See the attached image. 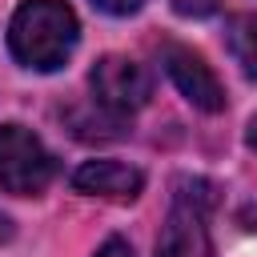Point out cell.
<instances>
[{
	"mask_svg": "<svg viewBox=\"0 0 257 257\" xmlns=\"http://www.w3.org/2000/svg\"><path fill=\"white\" fill-rule=\"evenodd\" d=\"M8 237H12V221L0 213V241H8Z\"/></svg>",
	"mask_w": 257,
	"mask_h": 257,
	"instance_id": "cell-12",
	"label": "cell"
},
{
	"mask_svg": "<svg viewBox=\"0 0 257 257\" xmlns=\"http://www.w3.org/2000/svg\"><path fill=\"white\" fill-rule=\"evenodd\" d=\"M173 8H177L181 16H193V20H201V16H213V12L221 8V0H173Z\"/></svg>",
	"mask_w": 257,
	"mask_h": 257,
	"instance_id": "cell-8",
	"label": "cell"
},
{
	"mask_svg": "<svg viewBox=\"0 0 257 257\" xmlns=\"http://www.w3.org/2000/svg\"><path fill=\"white\" fill-rule=\"evenodd\" d=\"M229 52L249 80H257V12L229 20Z\"/></svg>",
	"mask_w": 257,
	"mask_h": 257,
	"instance_id": "cell-7",
	"label": "cell"
},
{
	"mask_svg": "<svg viewBox=\"0 0 257 257\" xmlns=\"http://www.w3.org/2000/svg\"><path fill=\"white\" fill-rule=\"evenodd\" d=\"M56 173L44 141L24 124H0V189L16 197H36Z\"/></svg>",
	"mask_w": 257,
	"mask_h": 257,
	"instance_id": "cell-3",
	"label": "cell"
},
{
	"mask_svg": "<svg viewBox=\"0 0 257 257\" xmlns=\"http://www.w3.org/2000/svg\"><path fill=\"white\" fill-rule=\"evenodd\" d=\"M88 84H92V100L108 116H116V120H124L128 112L145 108L149 96H153L149 72L137 60H128V56H104V60H96Z\"/></svg>",
	"mask_w": 257,
	"mask_h": 257,
	"instance_id": "cell-4",
	"label": "cell"
},
{
	"mask_svg": "<svg viewBox=\"0 0 257 257\" xmlns=\"http://www.w3.org/2000/svg\"><path fill=\"white\" fill-rule=\"evenodd\" d=\"M177 201L161 225L157 237V257H217L213 237H209V209H213V189L205 181H181Z\"/></svg>",
	"mask_w": 257,
	"mask_h": 257,
	"instance_id": "cell-2",
	"label": "cell"
},
{
	"mask_svg": "<svg viewBox=\"0 0 257 257\" xmlns=\"http://www.w3.org/2000/svg\"><path fill=\"white\" fill-rule=\"evenodd\" d=\"M72 189L88 197H108V201H133L145 189V173L120 161H84L72 173Z\"/></svg>",
	"mask_w": 257,
	"mask_h": 257,
	"instance_id": "cell-6",
	"label": "cell"
},
{
	"mask_svg": "<svg viewBox=\"0 0 257 257\" xmlns=\"http://www.w3.org/2000/svg\"><path fill=\"white\" fill-rule=\"evenodd\" d=\"M96 8H104V12H112V16H128V12H137L145 0H92Z\"/></svg>",
	"mask_w": 257,
	"mask_h": 257,
	"instance_id": "cell-10",
	"label": "cell"
},
{
	"mask_svg": "<svg viewBox=\"0 0 257 257\" xmlns=\"http://www.w3.org/2000/svg\"><path fill=\"white\" fill-rule=\"evenodd\" d=\"M161 64H165L169 80L181 88V96H185L193 108H201V112H221V108H225V88H221L217 72H213L193 48H185V44H165V48H161Z\"/></svg>",
	"mask_w": 257,
	"mask_h": 257,
	"instance_id": "cell-5",
	"label": "cell"
},
{
	"mask_svg": "<svg viewBox=\"0 0 257 257\" xmlns=\"http://www.w3.org/2000/svg\"><path fill=\"white\" fill-rule=\"evenodd\" d=\"M76 12L64 0H24L8 24V48L24 68L52 72L76 48Z\"/></svg>",
	"mask_w": 257,
	"mask_h": 257,
	"instance_id": "cell-1",
	"label": "cell"
},
{
	"mask_svg": "<svg viewBox=\"0 0 257 257\" xmlns=\"http://www.w3.org/2000/svg\"><path fill=\"white\" fill-rule=\"evenodd\" d=\"M245 145L257 153V116H249V128H245Z\"/></svg>",
	"mask_w": 257,
	"mask_h": 257,
	"instance_id": "cell-11",
	"label": "cell"
},
{
	"mask_svg": "<svg viewBox=\"0 0 257 257\" xmlns=\"http://www.w3.org/2000/svg\"><path fill=\"white\" fill-rule=\"evenodd\" d=\"M96 257H133V245H128L124 237H108V241L96 249Z\"/></svg>",
	"mask_w": 257,
	"mask_h": 257,
	"instance_id": "cell-9",
	"label": "cell"
}]
</instances>
